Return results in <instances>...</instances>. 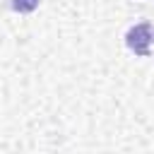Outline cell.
<instances>
[{"label": "cell", "mask_w": 154, "mask_h": 154, "mask_svg": "<svg viewBox=\"0 0 154 154\" xmlns=\"http://www.w3.org/2000/svg\"><path fill=\"white\" fill-rule=\"evenodd\" d=\"M152 43H154V26L149 22H140L135 26L128 29L125 34V46L135 53V55H149L152 53Z\"/></svg>", "instance_id": "1"}, {"label": "cell", "mask_w": 154, "mask_h": 154, "mask_svg": "<svg viewBox=\"0 0 154 154\" xmlns=\"http://www.w3.org/2000/svg\"><path fill=\"white\" fill-rule=\"evenodd\" d=\"M38 2H41V0H12L10 5H12L14 12H31V10L38 7Z\"/></svg>", "instance_id": "2"}]
</instances>
